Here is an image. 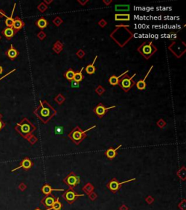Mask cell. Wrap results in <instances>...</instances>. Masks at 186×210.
<instances>
[{
  "mask_svg": "<svg viewBox=\"0 0 186 210\" xmlns=\"http://www.w3.org/2000/svg\"><path fill=\"white\" fill-rule=\"evenodd\" d=\"M34 113L45 124L57 114V111L47 101L39 100V105L34 109Z\"/></svg>",
  "mask_w": 186,
  "mask_h": 210,
  "instance_id": "obj_1",
  "label": "cell"
},
{
  "mask_svg": "<svg viewBox=\"0 0 186 210\" xmlns=\"http://www.w3.org/2000/svg\"><path fill=\"white\" fill-rule=\"evenodd\" d=\"M95 128H96L95 125L92 126V127L88 129L87 130L82 131V130L79 128V126H77L74 128V129H73V131L68 134V137L72 140L73 142L75 143L76 145H78V144H80V143L84 140V138L87 136V133L89 131H90V130H92V129H95Z\"/></svg>",
  "mask_w": 186,
  "mask_h": 210,
  "instance_id": "obj_2",
  "label": "cell"
},
{
  "mask_svg": "<svg viewBox=\"0 0 186 210\" xmlns=\"http://www.w3.org/2000/svg\"><path fill=\"white\" fill-rule=\"evenodd\" d=\"M16 130L20 133V135L24 137H27L36 130V127L27 118H25L22 120L21 122L17 124Z\"/></svg>",
  "mask_w": 186,
  "mask_h": 210,
  "instance_id": "obj_3",
  "label": "cell"
},
{
  "mask_svg": "<svg viewBox=\"0 0 186 210\" xmlns=\"http://www.w3.org/2000/svg\"><path fill=\"white\" fill-rule=\"evenodd\" d=\"M157 50V48H156L151 41L145 42L137 48V51L140 54L145 58V59H149L150 57H151Z\"/></svg>",
  "mask_w": 186,
  "mask_h": 210,
  "instance_id": "obj_4",
  "label": "cell"
},
{
  "mask_svg": "<svg viewBox=\"0 0 186 210\" xmlns=\"http://www.w3.org/2000/svg\"><path fill=\"white\" fill-rule=\"evenodd\" d=\"M135 76H136V74H134L132 77H129L127 75H125L120 79L119 85L125 92H128L135 85V82L132 80Z\"/></svg>",
  "mask_w": 186,
  "mask_h": 210,
  "instance_id": "obj_5",
  "label": "cell"
},
{
  "mask_svg": "<svg viewBox=\"0 0 186 210\" xmlns=\"http://www.w3.org/2000/svg\"><path fill=\"white\" fill-rule=\"evenodd\" d=\"M116 107V105H113V106L109 107H106L104 106L102 103H99L97 106L95 107V109H93V112L98 116L99 118H102L108 113V111L111 109H114Z\"/></svg>",
  "mask_w": 186,
  "mask_h": 210,
  "instance_id": "obj_6",
  "label": "cell"
},
{
  "mask_svg": "<svg viewBox=\"0 0 186 210\" xmlns=\"http://www.w3.org/2000/svg\"><path fill=\"white\" fill-rule=\"evenodd\" d=\"M63 181H64L69 187H76V185L79 183V182H80V178H79V176H77L76 174H74V173H71V174H68V175L63 180Z\"/></svg>",
  "mask_w": 186,
  "mask_h": 210,
  "instance_id": "obj_7",
  "label": "cell"
},
{
  "mask_svg": "<svg viewBox=\"0 0 186 210\" xmlns=\"http://www.w3.org/2000/svg\"><path fill=\"white\" fill-rule=\"evenodd\" d=\"M84 194L79 195V194H76V193L74 192V190H68L67 191H66L65 193H63V197L68 203H73L77 198H79L80 196H84Z\"/></svg>",
  "mask_w": 186,
  "mask_h": 210,
  "instance_id": "obj_8",
  "label": "cell"
},
{
  "mask_svg": "<svg viewBox=\"0 0 186 210\" xmlns=\"http://www.w3.org/2000/svg\"><path fill=\"white\" fill-rule=\"evenodd\" d=\"M135 180H136V178H133L131 179V180H129L124 181V182H119L117 180H113L112 181H110V182H109L108 188L109 190H110L111 191H113V192H116V191H117V190H119L121 185H122L123 184L127 183V182H131V181H135Z\"/></svg>",
  "mask_w": 186,
  "mask_h": 210,
  "instance_id": "obj_9",
  "label": "cell"
},
{
  "mask_svg": "<svg viewBox=\"0 0 186 210\" xmlns=\"http://www.w3.org/2000/svg\"><path fill=\"white\" fill-rule=\"evenodd\" d=\"M153 68V66H151V68L149 69L148 72H147V74H146V75H145V78H144L143 79H140V80H139V81H137V83H136V86H137V89L140 90V91H143V90H145V88H146V83H145V80H146V79L148 78V76L149 75V74H150V72H151Z\"/></svg>",
  "mask_w": 186,
  "mask_h": 210,
  "instance_id": "obj_10",
  "label": "cell"
},
{
  "mask_svg": "<svg viewBox=\"0 0 186 210\" xmlns=\"http://www.w3.org/2000/svg\"><path fill=\"white\" fill-rule=\"evenodd\" d=\"M129 72V70H126L124 72H123L122 75H120L119 76H116V75H112L108 79V82L111 85H119V81L120 79L123 78L125 75H127V73Z\"/></svg>",
  "mask_w": 186,
  "mask_h": 210,
  "instance_id": "obj_11",
  "label": "cell"
},
{
  "mask_svg": "<svg viewBox=\"0 0 186 210\" xmlns=\"http://www.w3.org/2000/svg\"><path fill=\"white\" fill-rule=\"evenodd\" d=\"M32 165H33V163L32 162V160H30L29 158H26L23 160V161L21 162V164H20L18 167L12 169V172H14V171H15V170H18V169H20V168H23V169H26V170H28V169L32 168Z\"/></svg>",
  "mask_w": 186,
  "mask_h": 210,
  "instance_id": "obj_12",
  "label": "cell"
},
{
  "mask_svg": "<svg viewBox=\"0 0 186 210\" xmlns=\"http://www.w3.org/2000/svg\"><path fill=\"white\" fill-rule=\"evenodd\" d=\"M24 23H23V21L20 19V18L16 17L15 18H14V22H13V25H12V28L15 30V32H18L20 31V29L23 28V27L24 26Z\"/></svg>",
  "mask_w": 186,
  "mask_h": 210,
  "instance_id": "obj_13",
  "label": "cell"
},
{
  "mask_svg": "<svg viewBox=\"0 0 186 210\" xmlns=\"http://www.w3.org/2000/svg\"><path fill=\"white\" fill-rule=\"evenodd\" d=\"M55 201V196L52 195H48L47 196L44 198V199L42 200V203H44V205L48 208H52Z\"/></svg>",
  "mask_w": 186,
  "mask_h": 210,
  "instance_id": "obj_14",
  "label": "cell"
},
{
  "mask_svg": "<svg viewBox=\"0 0 186 210\" xmlns=\"http://www.w3.org/2000/svg\"><path fill=\"white\" fill-rule=\"evenodd\" d=\"M65 189H53L49 185H45L41 188V191L45 195H50L53 191H65Z\"/></svg>",
  "mask_w": 186,
  "mask_h": 210,
  "instance_id": "obj_15",
  "label": "cell"
},
{
  "mask_svg": "<svg viewBox=\"0 0 186 210\" xmlns=\"http://www.w3.org/2000/svg\"><path fill=\"white\" fill-rule=\"evenodd\" d=\"M15 34H16V32L12 28V27H7L2 31V34L8 40H10L12 37H13Z\"/></svg>",
  "mask_w": 186,
  "mask_h": 210,
  "instance_id": "obj_16",
  "label": "cell"
},
{
  "mask_svg": "<svg viewBox=\"0 0 186 210\" xmlns=\"http://www.w3.org/2000/svg\"><path fill=\"white\" fill-rule=\"evenodd\" d=\"M19 54V52L15 49L13 47V45H10V48H9L8 50L7 51V56L10 59L14 60Z\"/></svg>",
  "mask_w": 186,
  "mask_h": 210,
  "instance_id": "obj_17",
  "label": "cell"
},
{
  "mask_svg": "<svg viewBox=\"0 0 186 210\" xmlns=\"http://www.w3.org/2000/svg\"><path fill=\"white\" fill-rule=\"evenodd\" d=\"M122 147V145H119L118 147L116 148V149H113V148H109L108 150H107L105 151V156H107L108 158V159H110V160H112V159H114V158L116 156V151L118 150L120 148V147Z\"/></svg>",
  "mask_w": 186,
  "mask_h": 210,
  "instance_id": "obj_18",
  "label": "cell"
},
{
  "mask_svg": "<svg viewBox=\"0 0 186 210\" xmlns=\"http://www.w3.org/2000/svg\"><path fill=\"white\" fill-rule=\"evenodd\" d=\"M97 56H96L95 57V59H94V61H93V62H92L91 64L88 65V66L86 67V69H85L86 72L87 73V74H89V75H93V74H95V72L96 67H95V63L96 59H97Z\"/></svg>",
  "mask_w": 186,
  "mask_h": 210,
  "instance_id": "obj_19",
  "label": "cell"
},
{
  "mask_svg": "<svg viewBox=\"0 0 186 210\" xmlns=\"http://www.w3.org/2000/svg\"><path fill=\"white\" fill-rule=\"evenodd\" d=\"M36 25L39 28L43 29V28H46V27L49 25V22H48L45 18H44L42 17V18H39V19L36 22Z\"/></svg>",
  "mask_w": 186,
  "mask_h": 210,
  "instance_id": "obj_20",
  "label": "cell"
},
{
  "mask_svg": "<svg viewBox=\"0 0 186 210\" xmlns=\"http://www.w3.org/2000/svg\"><path fill=\"white\" fill-rule=\"evenodd\" d=\"M115 20L118 21H127L130 20L129 14H115Z\"/></svg>",
  "mask_w": 186,
  "mask_h": 210,
  "instance_id": "obj_21",
  "label": "cell"
},
{
  "mask_svg": "<svg viewBox=\"0 0 186 210\" xmlns=\"http://www.w3.org/2000/svg\"><path fill=\"white\" fill-rule=\"evenodd\" d=\"M83 70H84V67L81 68V70H80L78 72H75V75H74V80L78 82V83H80L84 79V75H83Z\"/></svg>",
  "mask_w": 186,
  "mask_h": 210,
  "instance_id": "obj_22",
  "label": "cell"
},
{
  "mask_svg": "<svg viewBox=\"0 0 186 210\" xmlns=\"http://www.w3.org/2000/svg\"><path fill=\"white\" fill-rule=\"evenodd\" d=\"M63 43L61 42L59 40H57L56 42L55 43L54 45H53V50L56 53H60V52L63 50Z\"/></svg>",
  "mask_w": 186,
  "mask_h": 210,
  "instance_id": "obj_23",
  "label": "cell"
},
{
  "mask_svg": "<svg viewBox=\"0 0 186 210\" xmlns=\"http://www.w3.org/2000/svg\"><path fill=\"white\" fill-rule=\"evenodd\" d=\"M74 75H75V72L72 70V69H69L64 74V77L69 81H71L74 79Z\"/></svg>",
  "mask_w": 186,
  "mask_h": 210,
  "instance_id": "obj_24",
  "label": "cell"
},
{
  "mask_svg": "<svg viewBox=\"0 0 186 210\" xmlns=\"http://www.w3.org/2000/svg\"><path fill=\"white\" fill-rule=\"evenodd\" d=\"M15 5H14L12 12L11 16H10V18H7V19L5 20V24H6L7 27H12V25H13L14 18H12V15H13V12H14V10H15Z\"/></svg>",
  "mask_w": 186,
  "mask_h": 210,
  "instance_id": "obj_25",
  "label": "cell"
},
{
  "mask_svg": "<svg viewBox=\"0 0 186 210\" xmlns=\"http://www.w3.org/2000/svg\"><path fill=\"white\" fill-rule=\"evenodd\" d=\"M116 11H128L129 10V5H115Z\"/></svg>",
  "mask_w": 186,
  "mask_h": 210,
  "instance_id": "obj_26",
  "label": "cell"
},
{
  "mask_svg": "<svg viewBox=\"0 0 186 210\" xmlns=\"http://www.w3.org/2000/svg\"><path fill=\"white\" fill-rule=\"evenodd\" d=\"M54 99L58 104L61 105V104H63V103L66 101V98H65V96H63V95L61 94V93H59L58 96H56L55 97Z\"/></svg>",
  "mask_w": 186,
  "mask_h": 210,
  "instance_id": "obj_27",
  "label": "cell"
},
{
  "mask_svg": "<svg viewBox=\"0 0 186 210\" xmlns=\"http://www.w3.org/2000/svg\"><path fill=\"white\" fill-rule=\"evenodd\" d=\"M52 208H53V210H60L61 209V208H62V204H61V203L59 201V199H57L56 200H55V201L54 203H53Z\"/></svg>",
  "mask_w": 186,
  "mask_h": 210,
  "instance_id": "obj_28",
  "label": "cell"
},
{
  "mask_svg": "<svg viewBox=\"0 0 186 210\" xmlns=\"http://www.w3.org/2000/svg\"><path fill=\"white\" fill-rule=\"evenodd\" d=\"M105 89L102 85H98L95 89V92L97 93L99 96H102V95L103 94V93H105Z\"/></svg>",
  "mask_w": 186,
  "mask_h": 210,
  "instance_id": "obj_29",
  "label": "cell"
},
{
  "mask_svg": "<svg viewBox=\"0 0 186 210\" xmlns=\"http://www.w3.org/2000/svg\"><path fill=\"white\" fill-rule=\"evenodd\" d=\"M53 22L56 26H60L61 25V23H63V20H62L60 17H56V18H55L54 19H53Z\"/></svg>",
  "mask_w": 186,
  "mask_h": 210,
  "instance_id": "obj_30",
  "label": "cell"
},
{
  "mask_svg": "<svg viewBox=\"0 0 186 210\" xmlns=\"http://www.w3.org/2000/svg\"><path fill=\"white\" fill-rule=\"evenodd\" d=\"M38 10H39L40 12H41V13H44L45 10H47V5H45L44 2H43V3H41L38 6Z\"/></svg>",
  "mask_w": 186,
  "mask_h": 210,
  "instance_id": "obj_31",
  "label": "cell"
},
{
  "mask_svg": "<svg viewBox=\"0 0 186 210\" xmlns=\"http://www.w3.org/2000/svg\"><path fill=\"white\" fill-rule=\"evenodd\" d=\"M76 56H77L79 58H83V57L85 56V53H84V50L80 49V50H78L77 53H76Z\"/></svg>",
  "mask_w": 186,
  "mask_h": 210,
  "instance_id": "obj_32",
  "label": "cell"
},
{
  "mask_svg": "<svg viewBox=\"0 0 186 210\" xmlns=\"http://www.w3.org/2000/svg\"><path fill=\"white\" fill-rule=\"evenodd\" d=\"M71 88H79V83L78 82L75 81V80H71Z\"/></svg>",
  "mask_w": 186,
  "mask_h": 210,
  "instance_id": "obj_33",
  "label": "cell"
},
{
  "mask_svg": "<svg viewBox=\"0 0 186 210\" xmlns=\"http://www.w3.org/2000/svg\"><path fill=\"white\" fill-rule=\"evenodd\" d=\"M98 24L100 26H101V27H104V26H105L107 25V22L105 21L104 20V19H102V20H101V21H100L98 22Z\"/></svg>",
  "mask_w": 186,
  "mask_h": 210,
  "instance_id": "obj_34",
  "label": "cell"
},
{
  "mask_svg": "<svg viewBox=\"0 0 186 210\" xmlns=\"http://www.w3.org/2000/svg\"><path fill=\"white\" fill-rule=\"evenodd\" d=\"M38 37L40 39V40H43V39L45 38V37H46V34H45V32H41L39 34Z\"/></svg>",
  "mask_w": 186,
  "mask_h": 210,
  "instance_id": "obj_35",
  "label": "cell"
},
{
  "mask_svg": "<svg viewBox=\"0 0 186 210\" xmlns=\"http://www.w3.org/2000/svg\"><path fill=\"white\" fill-rule=\"evenodd\" d=\"M63 131V128L62 127H55V132H56L57 134H60Z\"/></svg>",
  "mask_w": 186,
  "mask_h": 210,
  "instance_id": "obj_36",
  "label": "cell"
},
{
  "mask_svg": "<svg viewBox=\"0 0 186 210\" xmlns=\"http://www.w3.org/2000/svg\"><path fill=\"white\" fill-rule=\"evenodd\" d=\"M78 2H79V3L81 4V5H85L86 3H87V2H89V1H88V0H86V1H84V2H82V1H80V0H79V1H78Z\"/></svg>",
  "mask_w": 186,
  "mask_h": 210,
  "instance_id": "obj_37",
  "label": "cell"
},
{
  "mask_svg": "<svg viewBox=\"0 0 186 210\" xmlns=\"http://www.w3.org/2000/svg\"><path fill=\"white\" fill-rule=\"evenodd\" d=\"M111 2H112L111 0H110V1H105V0H103V3H105L106 5H108L109 4H110Z\"/></svg>",
  "mask_w": 186,
  "mask_h": 210,
  "instance_id": "obj_38",
  "label": "cell"
},
{
  "mask_svg": "<svg viewBox=\"0 0 186 210\" xmlns=\"http://www.w3.org/2000/svg\"><path fill=\"white\" fill-rule=\"evenodd\" d=\"M5 126V124H4V123L2 122V121H0V130L2 129V128Z\"/></svg>",
  "mask_w": 186,
  "mask_h": 210,
  "instance_id": "obj_39",
  "label": "cell"
},
{
  "mask_svg": "<svg viewBox=\"0 0 186 210\" xmlns=\"http://www.w3.org/2000/svg\"><path fill=\"white\" fill-rule=\"evenodd\" d=\"M51 2H53V1H49V2H48V1H46V0H45V1H44V3H46L47 5H49V4H50Z\"/></svg>",
  "mask_w": 186,
  "mask_h": 210,
  "instance_id": "obj_40",
  "label": "cell"
},
{
  "mask_svg": "<svg viewBox=\"0 0 186 210\" xmlns=\"http://www.w3.org/2000/svg\"><path fill=\"white\" fill-rule=\"evenodd\" d=\"M2 72H3V68H2V66H0V75H1Z\"/></svg>",
  "mask_w": 186,
  "mask_h": 210,
  "instance_id": "obj_41",
  "label": "cell"
},
{
  "mask_svg": "<svg viewBox=\"0 0 186 210\" xmlns=\"http://www.w3.org/2000/svg\"><path fill=\"white\" fill-rule=\"evenodd\" d=\"M35 210H41V209H35ZM46 210H53V208H49Z\"/></svg>",
  "mask_w": 186,
  "mask_h": 210,
  "instance_id": "obj_42",
  "label": "cell"
}]
</instances>
